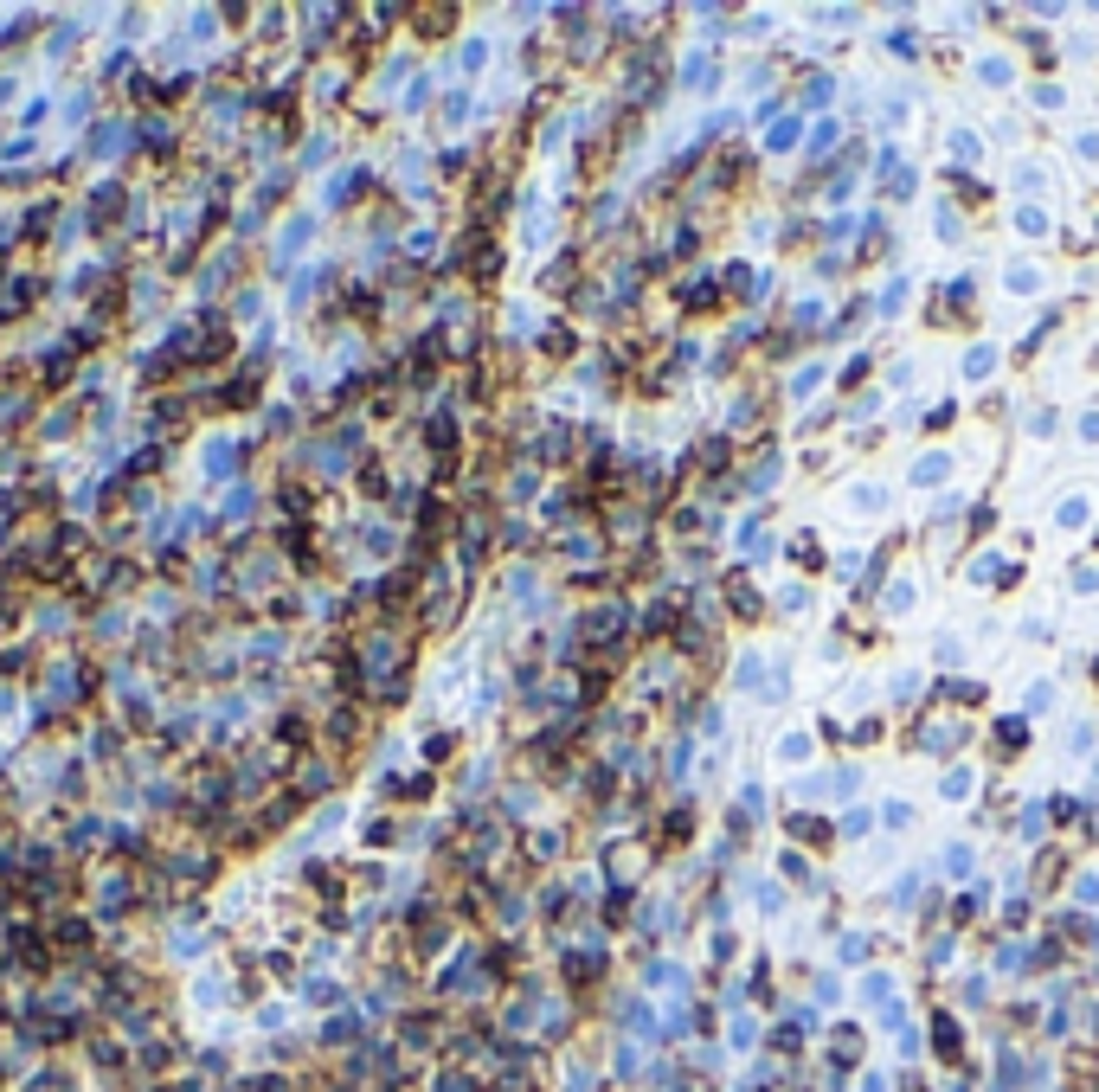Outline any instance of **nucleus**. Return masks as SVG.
Returning <instances> with one entry per match:
<instances>
[{
	"label": "nucleus",
	"mask_w": 1099,
	"mask_h": 1092,
	"mask_svg": "<svg viewBox=\"0 0 1099 1092\" xmlns=\"http://www.w3.org/2000/svg\"><path fill=\"white\" fill-rule=\"evenodd\" d=\"M39 155V135H13V142H0V168H20V161H33Z\"/></svg>",
	"instance_id": "f8f14e48"
},
{
	"label": "nucleus",
	"mask_w": 1099,
	"mask_h": 1092,
	"mask_svg": "<svg viewBox=\"0 0 1099 1092\" xmlns=\"http://www.w3.org/2000/svg\"><path fill=\"white\" fill-rule=\"evenodd\" d=\"M316 225H322L316 212H290V218L277 225V244H270V264H277V270H283V264H296V257H303L309 244H316Z\"/></svg>",
	"instance_id": "f257e3e1"
},
{
	"label": "nucleus",
	"mask_w": 1099,
	"mask_h": 1092,
	"mask_svg": "<svg viewBox=\"0 0 1099 1092\" xmlns=\"http://www.w3.org/2000/svg\"><path fill=\"white\" fill-rule=\"evenodd\" d=\"M122 630H129V605H116V611L97 617V636H122Z\"/></svg>",
	"instance_id": "dca6fc26"
},
{
	"label": "nucleus",
	"mask_w": 1099,
	"mask_h": 1092,
	"mask_svg": "<svg viewBox=\"0 0 1099 1092\" xmlns=\"http://www.w3.org/2000/svg\"><path fill=\"white\" fill-rule=\"evenodd\" d=\"M71 425H77V418H71V412H52V418H46V425H39V437H71Z\"/></svg>",
	"instance_id": "412c9836"
},
{
	"label": "nucleus",
	"mask_w": 1099,
	"mask_h": 1092,
	"mask_svg": "<svg viewBox=\"0 0 1099 1092\" xmlns=\"http://www.w3.org/2000/svg\"><path fill=\"white\" fill-rule=\"evenodd\" d=\"M52 244H59V251H77V244H84V212H77V206L59 218V238H52Z\"/></svg>",
	"instance_id": "ddd939ff"
},
{
	"label": "nucleus",
	"mask_w": 1099,
	"mask_h": 1092,
	"mask_svg": "<svg viewBox=\"0 0 1099 1092\" xmlns=\"http://www.w3.org/2000/svg\"><path fill=\"white\" fill-rule=\"evenodd\" d=\"M0 727H20V694L0 688Z\"/></svg>",
	"instance_id": "4be33fe9"
},
{
	"label": "nucleus",
	"mask_w": 1099,
	"mask_h": 1092,
	"mask_svg": "<svg viewBox=\"0 0 1099 1092\" xmlns=\"http://www.w3.org/2000/svg\"><path fill=\"white\" fill-rule=\"evenodd\" d=\"M257 508H264V495H257V488H251V482H238V488H232V495H225V521H251V514H257Z\"/></svg>",
	"instance_id": "9d476101"
},
{
	"label": "nucleus",
	"mask_w": 1099,
	"mask_h": 1092,
	"mask_svg": "<svg viewBox=\"0 0 1099 1092\" xmlns=\"http://www.w3.org/2000/svg\"><path fill=\"white\" fill-rule=\"evenodd\" d=\"M90 161H116L122 148H129V122L122 116H103V122H90Z\"/></svg>",
	"instance_id": "7ed1b4c3"
},
{
	"label": "nucleus",
	"mask_w": 1099,
	"mask_h": 1092,
	"mask_svg": "<svg viewBox=\"0 0 1099 1092\" xmlns=\"http://www.w3.org/2000/svg\"><path fill=\"white\" fill-rule=\"evenodd\" d=\"M797 1047H804V1041H797V1028H791V1022H778V1028H771V1054H797Z\"/></svg>",
	"instance_id": "a211bd4d"
},
{
	"label": "nucleus",
	"mask_w": 1099,
	"mask_h": 1092,
	"mask_svg": "<svg viewBox=\"0 0 1099 1092\" xmlns=\"http://www.w3.org/2000/svg\"><path fill=\"white\" fill-rule=\"evenodd\" d=\"M39 116H52V97H26V109H20V122H26V135H33V122Z\"/></svg>",
	"instance_id": "aec40b11"
},
{
	"label": "nucleus",
	"mask_w": 1099,
	"mask_h": 1092,
	"mask_svg": "<svg viewBox=\"0 0 1099 1092\" xmlns=\"http://www.w3.org/2000/svg\"><path fill=\"white\" fill-rule=\"evenodd\" d=\"M148 611H155V617H174V611H181V592H148Z\"/></svg>",
	"instance_id": "6ab92c4d"
},
{
	"label": "nucleus",
	"mask_w": 1099,
	"mask_h": 1092,
	"mask_svg": "<svg viewBox=\"0 0 1099 1092\" xmlns=\"http://www.w3.org/2000/svg\"><path fill=\"white\" fill-rule=\"evenodd\" d=\"M161 303H168V296H161V277H135V309H142V316H155Z\"/></svg>",
	"instance_id": "4468645a"
},
{
	"label": "nucleus",
	"mask_w": 1099,
	"mask_h": 1092,
	"mask_svg": "<svg viewBox=\"0 0 1099 1092\" xmlns=\"http://www.w3.org/2000/svg\"><path fill=\"white\" fill-rule=\"evenodd\" d=\"M791 142H797V116H784L778 129H771V148H791Z\"/></svg>",
	"instance_id": "5701e85b"
},
{
	"label": "nucleus",
	"mask_w": 1099,
	"mask_h": 1092,
	"mask_svg": "<svg viewBox=\"0 0 1099 1092\" xmlns=\"http://www.w3.org/2000/svg\"><path fill=\"white\" fill-rule=\"evenodd\" d=\"M329 155H335V135L322 129V135H309V148H296V168H303V174H316Z\"/></svg>",
	"instance_id": "9b49d317"
},
{
	"label": "nucleus",
	"mask_w": 1099,
	"mask_h": 1092,
	"mask_svg": "<svg viewBox=\"0 0 1099 1092\" xmlns=\"http://www.w3.org/2000/svg\"><path fill=\"white\" fill-rule=\"evenodd\" d=\"M727 598H733V611H740V617H753V611H758V598H753V585H740V579H733V585H727Z\"/></svg>",
	"instance_id": "f3484780"
},
{
	"label": "nucleus",
	"mask_w": 1099,
	"mask_h": 1092,
	"mask_svg": "<svg viewBox=\"0 0 1099 1092\" xmlns=\"http://www.w3.org/2000/svg\"><path fill=\"white\" fill-rule=\"evenodd\" d=\"M13 97H20V77H0V109H7Z\"/></svg>",
	"instance_id": "b1692460"
},
{
	"label": "nucleus",
	"mask_w": 1099,
	"mask_h": 1092,
	"mask_svg": "<svg viewBox=\"0 0 1099 1092\" xmlns=\"http://www.w3.org/2000/svg\"><path fill=\"white\" fill-rule=\"evenodd\" d=\"M342 823H347V803H322V810H316V823H309V829H303V836H296V842H303V849H309V842H329V836H335V829H342Z\"/></svg>",
	"instance_id": "0eeeda50"
},
{
	"label": "nucleus",
	"mask_w": 1099,
	"mask_h": 1092,
	"mask_svg": "<svg viewBox=\"0 0 1099 1092\" xmlns=\"http://www.w3.org/2000/svg\"><path fill=\"white\" fill-rule=\"evenodd\" d=\"M830 1060H836L843 1080H849V1067H862V1028H855V1022H836L830 1028Z\"/></svg>",
	"instance_id": "20e7f679"
},
{
	"label": "nucleus",
	"mask_w": 1099,
	"mask_h": 1092,
	"mask_svg": "<svg viewBox=\"0 0 1099 1092\" xmlns=\"http://www.w3.org/2000/svg\"><path fill=\"white\" fill-rule=\"evenodd\" d=\"M71 688H77L71 662H52V668H46V681H39V694H52V707H65V701H71Z\"/></svg>",
	"instance_id": "1a4fd4ad"
},
{
	"label": "nucleus",
	"mask_w": 1099,
	"mask_h": 1092,
	"mask_svg": "<svg viewBox=\"0 0 1099 1092\" xmlns=\"http://www.w3.org/2000/svg\"><path fill=\"white\" fill-rule=\"evenodd\" d=\"M932 1054H939L945 1067H965V1028H958L952 1016H932Z\"/></svg>",
	"instance_id": "39448f33"
},
{
	"label": "nucleus",
	"mask_w": 1099,
	"mask_h": 1092,
	"mask_svg": "<svg viewBox=\"0 0 1099 1092\" xmlns=\"http://www.w3.org/2000/svg\"><path fill=\"white\" fill-rule=\"evenodd\" d=\"M238 470V444L225 431H212V437H200V450H194V476L200 482H225V476Z\"/></svg>",
	"instance_id": "f03ea898"
},
{
	"label": "nucleus",
	"mask_w": 1099,
	"mask_h": 1092,
	"mask_svg": "<svg viewBox=\"0 0 1099 1092\" xmlns=\"http://www.w3.org/2000/svg\"><path fill=\"white\" fill-rule=\"evenodd\" d=\"M360 187V168H335L329 181H322V194H316V206L322 212H335V206H347V194Z\"/></svg>",
	"instance_id": "423d86ee"
},
{
	"label": "nucleus",
	"mask_w": 1099,
	"mask_h": 1092,
	"mask_svg": "<svg viewBox=\"0 0 1099 1092\" xmlns=\"http://www.w3.org/2000/svg\"><path fill=\"white\" fill-rule=\"evenodd\" d=\"M90 109H97V84L71 90V97L59 103V122H65V129H84V122H90Z\"/></svg>",
	"instance_id": "6e6552de"
},
{
	"label": "nucleus",
	"mask_w": 1099,
	"mask_h": 1092,
	"mask_svg": "<svg viewBox=\"0 0 1099 1092\" xmlns=\"http://www.w3.org/2000/svg\"><path fill=\"white\" fill-rule=\"evenodd\" d=\"M33 623H39L46 636H59V630H71V611H65V605H39V611H33Z\"/></svg>",
	"instance_id": "2eb2a0df"
}]
</instances>
